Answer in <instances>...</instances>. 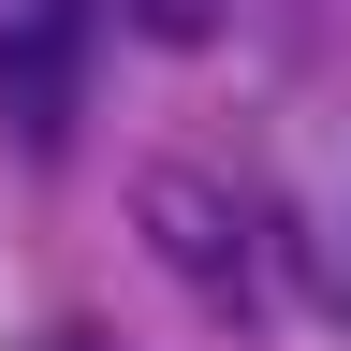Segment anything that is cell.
Segmentation results:
<instances>
[{
    "label": "cell",
    "mask_w": 351,
    "mask_h": 351,
    "mask_svg": "<svg viewBox=\"0 0 351 351\" xmlns=\"http://www.w3.org/2000/svg\"><path fill=\"white\" fill-rule=\"evenodd\" d=\"M132 234L176 263V293H205V322H249L263 307V263H249V205L191 161H147L132 176Z\"/></svg>",
    "instance_id": "1"
},
{
    "label": "cell",
    "mask_w": 351,
    "mask_h": 351,
    "mask_svg": "<svg viewBox=\"0 0 351 351\" xmlns=\"http://www.w3.org/2000/svg\"><path fill=\"white\" fill-rule=\"evenodd\" d=\"M88 117V15H0V132L59 161Z\"/></svg>",
    "instance_id": "2"
},
{
    "label": "cell",
    "mask_w": 351,
    "mask_h": 351,
    "mask_svg": "<svg viewBox=\"0 0 351 351\" xmlns=\"http://www.w3.org/2000/svg\"><path fill=\"white\" fill-rule=\"evenodd\" d=\"M219 15L234 0H117V29H147V44H219Z\"/></svg>",
    "instance_id": "3"
},
{
    "label": "cell",
    "mask_w": 351,
    "mask_h": 351,
    "mask_svg": "<svg viewBox=\"0 0 351 351\" xmlns=\"http://www.w3.org/2000/svg\"><path fill=\"white\" fill-rule=\"evenodd\" d=\"M44 351H117V337H103V322H59V337H44Z\"/></svg>",
    "instance_id": "4"
},
{
    "label": "cell",
    "mask_w": 351,
    "mask_h": 351,
    "mask_svg": "<svg viewBox=\"0 0 351 351\" xmlns=\"http://www.w3.org/2000/svg\"><path fill=\"white\" fill-rule=\"evenodd\" d=\"M0 15H88V0H0Z\"/></svg>",
    "instance_id": "5"
}]
</instances>
